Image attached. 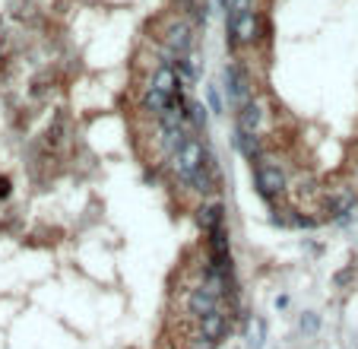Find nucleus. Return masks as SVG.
Segmentation results:
<instances>
[{"label": "nucleus", "instance_id": "a211bd4d", "mask_svg": "<svg viewBox=\"0 0 358 349\" xmlns=\"http://www.w3.org/2000/svg\"><path fill=\"white\" fill-rule=\"evenodd\" d=\"M206 95H210V108H213V111H222V99H219V89L210 86V89H206Z\"/></svg>", "mask_w": 358, "mask_h": 349}, {"label": "nucleus", "instance_id": "6e6552de", "mask_svg": "<svg viewBox=\"0 0 358 349\" xmlns=\"http://www.w3.org/2000/svg\"><path fill=\"white\" fill-rule=\"evenodd\" d=\"M260 121H264V108L257 99H250L248 105L235 108V134H257Z\"/></svg>", "mask_w": 358, "mask_h": 349}, {"label": "nucleus", "instance_id": "1a4fd4ad", "mask_svg": "<svg viewBox=\"0 0 358 349\" xmlns=\"http://www.w3.org/2000/svg\"><path fill=\"white\" fill-rule=\"evenodd\" d=\"M229 330H231V317H229V311H222V308L196 321V334L210 336V340H216V343H222V336H229Z\"/></svg>", "mask_w": 358, "mask_h": 349}, {"label": "nucleus", "instance_id": "4468645a", "mask_svg": "<svg viewBox=\"0 0 358 349\" xmlns=\"http://www.w3.org/2000/svg\"><path fill=\"white\" fill-rule=\"evenodd\" d=\"M169 105H171V95L159 93V89H152V86H146V93L140 95V108L146 114H152V118H159V114H162Z\"/></svg>", "mask_w": 358, "mask_h": 349}, {"label": "nucleus", "instance_id": "6ab92c4d", "mask_svg": "<svg viewBox=\"0 0 358 349\" xmlns=\"http://www.w3.org/2000/svg\"><path fill=\"white\" fill-rule=\"evenodd\" d=\"M7 194H10V182L3 178V182H0V197H7Z\"/></svg>", "mask_w": 358, "mask_h": 349}, {"label": "nucleus", "instance_id": "20e7f679", "mask_svg": "<svg viewBox=\"0 0 358 349\" xmlns=\"http://www.w3.org/2000/svg\"><path fill=\"white\" fill-rule=\"evenodd\" d=\"M222 76H225V95H229L231 108H241V105H248V102L254 99V86H250L248 74H244L238 64H229Z\"/></svg>", "mask_w": 358, "mask_h": 349}, {"label": "nucleus", "instance_id": "f03ea898", "mask_svg": "<svg viewBox=\"0 0 358 349\" xmlns=\"http://www.w3.org/2000/svg\"><path fill=\"white\" fill-rule=\"evenodd\" d=\"M169 162H171L175 178L184 184V188H187V182L203 168V162H206V146H203L196 137H187V140H184V146L178 149L175 156H169Z\"/></svg>", "mask_w": 358, "mask_h": 349}, {"label": "nucleus", "instance_id": "9b49d317", "mask_svg": "<svg viewBox=\"0 0 358 349\" xmlns=\"http://www.w3.org/2000/svg\"><path fill=\"white\" fill-rule=\"evenodd\" d=\"M355 207H358V197H355V191H349V188H339L327 197V216H330V219H345Z\"/></svg>", "mask_w": 358, "mask_h": 349}, {"label": "nucleus", "instance_id": "2eb2a0df", "mask_svg": "<svg viewBox=\"0 0 358 349\" xmlns=\"http://www.w3.org/2000/svg\"><path fill=\"white\" fill-rule=\"evenodd\" d=\"M264 334H266V324L260 321V317H254V321L248 324V346L250 349H264Z\"/></svg>", "mask_w": 358, "mask_h": 349}, {"label": "nucleus", "instance_id": "0eeeda50", "mask_svg": "<svg viewBox=\"0 0 358 349\" xmlns=\"http://www.w3.org/2000/svg\"><path fill=\"white\" fill-rule=\"evenodd\" d=\"M149 86L152 89H159V93H165V95H184V89H187V83L181 80V74H178L175 67H169V64H159L156 67V74H152V80H149Z\"/></svg>", "mask_w": 358, "mask_h": 349}, {"label": "nucleus", "instance_id": "f3484780", "mask_svg": "<svg viewBox=\"0 0 358 349\" xmlns=\"http://www.w3.org/2000/svg\"><path fill=\"white\" fill-rule=\"evenodd\" d=\"M317 327H320L317 315H304L301 317V330H308V334H317Z\"/></svg>", "mask_w": 358, "mask_h": 349}, {"label": "nucleus", "instance_id": "39448f33", "mask_svg": "<svg viewBox=\"0 0 358 349\" xmlns=\"http://www.w3.org/2000/svg\"><path fill=\"white\" fill-rule=\"evenodd\" d=\"M165 48L175 51L178 57L194 54V26L187 20H171L169 29H165Z\"/></svg>", "mask_w": 358, "mask_h": 349}, {"label": "nucleus", "instance_id": "423d86ee", "mask_svg": "<svg viewBox=\"0 0 358 349\" xmlns=\"http://www.w3.org/2000/svg\"><path fill=\"white\" fill-rule=\"evenodd\" d=\"M187 188L200 197H213L219 191V165H216V159H213V153H206V162H203V168L187 182Z\"/></svg>", "mask_w": 358, "mask_h": 349}, {"label": "nucleus", "instance_id": "f257e3e1", "mask_svg": "<svg viewBox=\"0 0 358 349\" xmlns=\"http://www.w3.org/2000/svg\"><path fill=\"white\" fill-rule=\"evenodd\" d=\"M254 188H257V194L264 197L266 203L282 200L285 188H289V178H285L282 165H279V162H273L270 156H264V159L254 165Z\"/></svg>", "mask_w": 358, "mask_h": 349}, {"label": "nucleus", "instance_id": "dca6fc26", "mask_svg": "<svg viewBox=\"0 0 358 349\" xmlns=\"http://www.w3.org/2000/svg\"><path fill=\"white\" fill-rule=\"evenodd\" d=\"M219 343L216 340H210V336H203V334H194L187 340V349H216Z\"/></svg>", "mask_w": 358, "mask_h": 349}, {"label": "nucleus", "instance_id": "ddd939ff", "mask_svg": "<svg viewBox=\"0 0 358 349\" xmlns=\"http://www.w3.org/2000/svg\"><path fill=\"white\" fill-rule=\"evenodd\" d=\"M181 111H184V121H187L190 130H203V128H206V114H210V108L203 105V102L187 99V95H184Z\"/></svg>", "mask_w": 358, "mask_h": 349}, {"label": "nucleus", "instance_id": "9d476101", "mask_svg": "<svg viewBox=\"0 0 358 349\" xmlns=\"http://www.w3.org/2000/svg\"><path fill=\"white\" fill-rule=\"evenodd\" d=\"M196 226L203 228V235H210L213 228L225 226V207L219 200H203L196 207Z\"/></svg>", "mask_w": 358, "mask_h": 349}, {"label": "nucleus", "instance_id": "f8f14e48", "mask_svg": "<svg viewBox=\"0 0 358 349\" xmlns=\"http://www.w3.org/2000/svg\"><path fill=\"white\" fill-rule=\"evenodd\" d=\"M235 146L241 149V156H244L248 162H254V165H257V162L266 156L260 134H235Z\"/></svg>", "mask_w": 358, "mask_h": 349}, {"label": "nucleus", "instance_id": "7ed1b4c3", "mask_svg": "<svg viewBox=\"0 0 358 349\" xmlns=\"http://www.w3.org/2000/svg\"><path fill=\"white\" fill-rule=\"evenodd\" d=\"M184 308H187L190 317H196V321H200V317H206V315H213V311L222 308V296H219V292H213L206 282H200V286L187 289Z\"/></svg>", "mask_w": 358, "mask_h": 349}, {"label": "nucleus", "instance_id": "aec40b11", "mask_svg": "<svg viewBox=\"0 0 358 349\" xmlns=\"http://www.w3.org/2000/svg\"><path fill=\"white\" fill-rule=\"evenodd\" d=\"M349 276H352V267H349V270H343V273H336V282H345Z\"/></svg>", "mask_w": 358, "mask_h": 349}]
</instances>
